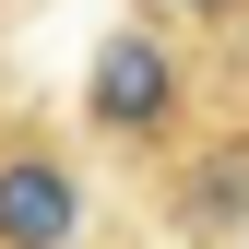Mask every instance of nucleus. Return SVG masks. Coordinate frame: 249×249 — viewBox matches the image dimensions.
I'll list each match as a JSON object with an SVG mask.
<instances>
[{
  "mask_svg": "<svg viewBox=\"0 0 249 249\" xmlns=\"http://www.w3.org/2000/svg\"><path fill=\"white\" fill-rule=\"evenodd\" d=\"M83 119H95V131H119V142H154V131L178 119V59L154 48L142 24H131V36H107L95 71H83Z\"/></svg>",
  "mask_w": 249,
  "mask_h": 249,
  "instance_id": "nucleus-1",
  "label": "nucleus"
},
{
  "mask_svg": "<svg viewBox=\"0 0 249 249\" xmlns=\"http://www.w3.org/2000/svg\"><path fill=\"white\" fill-rule=\"evenodd\" d=\"M83 226V178L48 142H0V249H71Z\"/></svg>",
  "mask_w": 249,
  "mask_h": 249,
  "instance_id": "nucleus-2",
  "label": "nucleus"
},
{
  "mask_svg": "<svg viewBox=\"0 0 249 249\" xmlns=\"http://www.w3.org/2000/svg\"><path fill=\"white\" fill-rule=\"evenodd\" d=\"M237 213H249V142L202 154V166L178 178V226H237Z\"/></svg>",
  "mask_w": 249,
  "mask_h": 249,
  "instance_id": "nucleus-3",
  "label": "nucleus"
},
{
  "mask_svg": "<svg viewBox=\"0 0 249 249\" xmlns=\"http://www.w3.org/2000/svg\"><path fill=\"white\" fill-rule=\"evenodd\" d=\"M154 12H237V0H154Z\"/></svg>",
  "mask_w": 249,
  "mask_h": 249,
  "instance_id": "nucleus-4",
  "label": "nucleus"
}]
</instances>
